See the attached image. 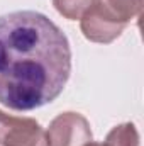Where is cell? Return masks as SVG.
I'll use <instances>...</instances> for the list:
<instances>
[{
  "mask_svg": "<svg viewBox=\"0 0 144 146\" xmlns=\"http://www.w3.org/2000/svg\"><path fill=\"white\" fill-rule=\"evenodd\" d=\"M70 75V41L48 15L36 10L0 15L2 106L22 112L51 104Z\"/></svg>",
  "mask_w": 144,
  "mask_h": 146,
  "instance_id": "obj_1",
  "label": "cell"
},
{
  "mask_svg": "<svg viewBox=\"0 0 144 146\" xmlns=\"http://www.w3.org/2000/svg\"><path fill=\"white\" fill-rule=\"evenodd\" d=\"M92 138L90 122L78 112H63L56 115L46 129L48 146H85Z\"/></svg>",
  "mask_w": 144,
  "mask_h": 146,
  "instance_id": "obj_2",
  "label": "cell"
},
{
  "mask_svg": "<svg viewBox=\"0 0 144 146\" xmlns=\"http://www.w3.org/2000/svg\"><path fill=\"white\" fill-rule=\"evenodd\" d=\"M0 146H48L46 131L36 119L15 117L0 110Z\"/></svg>",
  "mask_w": 144,
  "mask_h": 146,
  "instance_id": "obj_3",
  "label": "cell"
},
{
  "mask_svg": "<svg viewBox=\"0 0 144 146\" xmlns=\"http://www.w3.org/2000/svg\"><path fill=\"white\" fill-rule=\"evenodd\" d=\"M126 27H127L126 24L114 21L105 12H102L97 7L95 0H93L92 7L80 19V29H81L83 36L88 41L98 42V44H108V42L115 41L124 33Z\"/></svg>",
  "mask_w": 144,
  "mask_h": 146,
  "instance_id": "obj_4",
  "label": "cell"
},
{
  "mask_svg": "<svg viewBox=\"0 0 144 146\" xmlns=\"http://www.w3.org/2000/svg\"><path fill=\"white\" fill-rule=\"evenodd\" d=\"M97 7L120 24H129L141 15L143 0H95Z\"/></svg>",
  "mask_w": 144,
  "mask_h": 146,
  "instance_id": "obj_5",
  "label": "cell"
},
{
  "mask_svg": "<svg viewBox=\"0 0 144 146\" xmlns=\"http://www.w3.org/2000/svg\"><path fill=\"white\" fill-rule=\"evenodd\" d=\"M104 146H139V133L132 122L119 124L107 134Z\"/></svg>",
  "mask_w": 144,
  "mask_h": 146,
  "instance_id": "obj_6",
  "label": "cell"
},
{
  "mask_svg": "<svg viewBox=\"0 0 144 146\" xmlns=\"http://www.w3.org/2000/svg\"><path fill=\"white\" fill-rule=\"evenodd\" d=\"M92 3L93 0H53L54 9L70 21L81 19L83 14L92 7Z\"/></svg>",
  "mask_w": 144,
  "mask_h": 146,
  "instance_id": "obj_7",
  "label": "cell"
},
{
  "mask_svg": "<svg viewBox=\"0 0 144 146\" xmlns=\"http://www.w3.org/2000/svg\"><path fill=\"white\" fill-rule=\"evenodd\" d=\"M85 146H104V143H95V141H90V143H87Z\"/></svg>",
  "mask_w": 144,
  "mask_h": 146,
  "instance_id": "obj_8",
  "label": "cell"
}]
</instances>
